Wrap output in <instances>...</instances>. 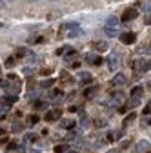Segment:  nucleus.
Returning a JSON list of instances; mask_svg holds the SVG:
<instances>
[{"label":"nucleus","instance_id":"4c0bfd02","mask_svg":"<svg viewBox=\"0 0 151 153\" xmlns=\"http://www.w3.org/2000/svg\"><path fill=\"white\" fill-rule=\"evenodd\" d=\"M2 133H4V129H2V128H0V135H2Z\"/></svg>","mask_w":151,"mask_h":153},{"label":"nucleus","instance_id":"6e6552de","mask_svg":"<svg viewBox=\"0 0 151 153\" xmlns=\"http://www.w3.org/2000/svg\"><path fill=\"white\" fill-rule=\"evenodd\" d=\"M80 35H84V29H80V27H73V29H67L66 31V36L67 38H75V36H80Z\"/></svg>","mask_w":151,"mask_h":153},{"label":"nucleus","instance_id":"dca6fc26","mask_svg":"<svg viewBox=\"0 0 151 153\" xmlns=\"http://www.w3.org/2000/svg\"><path fill=\"white\" fill-rule=\"evenodd\" d=\"M104 31H106V35H107L109 38H113V36L118 35V29H113V27H104Z\"/></svg>","mask_w":151,"mask_h":153},{"label":"nucleus","instance_id":"a211bd4d","mask_svg":"<svg viewBox=\"0 0 151 153\" xmlns=\"http://www.w3.org/2000/svg\"><path fill=\"white\" fill-rule=\"evenodd\" d=\"M67 151V146L66 144H58V146H55V153H64Z\"/></svg>","mask_w":151,"mask_h":153},{"label":"nucleus","instance_id":"412c9836","mask_svg":"<svg viewBox=\"0 0 151 153\" xmlns=\"http://www.w3.org/2000/svg\"><path fill=\"white\" fill-rule=\"evenodd\" d=\"M62 128H67V129L75 128V120H64V122H62Z\"/></svg>","mask_w":151,"mask_h":153},{"label":"nucleus","instance_id":"b1692460","mask_svg":"<svg viewBox=\"0 0 151 153\" xmlns=\"http://www.w3.org/2000/svg\"><path fill=\"white\" fill-rule=\"evenodd\" d=\"M38 120H40V117H38V115H31V117H29V124H36Z\"/></svg>","mask_w":151,"mask_h":153},{"label":"nucleus","instance_id":"0eeeda50","mask_svg":"<svg viewBox=\"0 0 151 153\" xmlns=\"http://www.w3.org/2000/svg\"><path fill=\"white\" fill-rule=\"evenodd\" d=\"M147 148H149V142H147V140H140V142H137V146H135V153H146Z\"/></svg>","mask_w":151,"mask_h":153},{"label":"nucleus","instance_id":"4468645a","mask_svg":"<svg viewBox=\"0 0 151 153\" xmlns=\"http://www.w3.org/2000/svg\"><path fill=\"white\" fill-rule=\"evenodd\" d=\"M137 53L138 55H151V46H140V48H137Z\"/></svg>","mask_w":151,"mask_h":153},{"label":"nucleus","instance_id":"ea45409f","mask_svg":"<svg viewBox=\"0 0 151 153\" xmlns=\"http://www.w3.org/2000/svg\"><path fill=\"white\" fill-rule=\"evenodd\" d=\"M67 153H78V151H67Z\"/></svg>","mask_w":151,"mask_h":153},{"label":"nucleus","instance_id":"bb28decb","mask_svg":"<svg viewBox=\"0 0 151 153\" xmlns=\"http://www.w3.org/2000/svg\"><path fill=\"white\" fill-rule=\"evenodd\" d=\"M22 73H24V75H26V76H29V75H31V73H33V69H31V68H29V66H27V68H24V69H22Z\"/></svg>","mask_w":151,"mask_h":153},{"label":"nucleus","instance_id":"f704fd0d","mask_svg":"<svg viewBox=\"0 0 151 153\" xmlns=\"http://www.w3.org/2000/svg\"><path fill=\"white\" fill-rule=\"evenodd\" d=\"M6 7V2H4V0H0V9H4Z\"/></svg>","mask_w":151,"mask_h":153},{"label":"nucleus","instance_id":"6ab92c4d","mask_svg":"<svg viewBox=\"0 0 151 153\" xmlns=\"http://www.w3.org/2000/svg\"><path fill=\"white\" fill-rule=\"evenodd\" d=\"M135 117H137V115H135V113H129V115H127V117H126V120H124V126H127L129 122H133V120H135Z\"/></svg>","mask_w":151,"mask_h":153},{"label":"nucleus","instance_id":"2f4dec72","mask_svg":"<svg viewBox=\"0 0 151 153\" xmlns=\"http://www.w3.org/2000/svg\"><path fill=\"white\" fill-rule=\"evenodd\" d=\"M146 24H147V26H149V24H151V13H149V15H147V16H146Z\"/></svg>","mask_w":151,"mask_h":153},{"label":"nucleus","instance_id":"ddd939ff","mask_svg":"<svg viewBox=\"0 0 151 153\" xmlns=\"http://www.w3.org/2000/svg\"><path fill=\"white\" fill-rule=\"evenodd\" d=\"M124 99H126L124 91H117V93H113V102H122Z\"/></svg>","mask_w":151,"mask_h":153},{"label":"nucleus","instance_id":"a878e982","mask_svg":"<svg viewBox=\"0 0 151 153\" xmlns=\"http://www.w3.org/2000/svg\"><path fill=\"white\" fill-rule=\"evenodd\" d=\"M93 93H95V88H89V89H86V91H84V95H86V97H91Z\"/></svg>","mask_w":151,"mask_h":153},{"label":"nucleus","instance_id":"2eb2a0df","mask_svg":"<svg viewBox=\"0 0 151 153\" xmlns=\"http://www.w3.org/2000/svg\"><path fill=\"white\" fill-rule=\"evenodd\" d=\"M140 9H142L144 13L149 15V13H151V0H146V2H142V4H140Z\"/></svg>","mask_w":151,"mask_h":153},{"label":"nucleus","instance_id":"c9c22d12","mask_svg":"<svg viewBox=\"0 0 151 153\" xmlns=\"http://www.w3.org/2000/svg\"><path fill=\"white\" fill-rule=\"evenodd\" d=\"M4 2H6V6H7V4H11V2H13V0H4Z\"/></svg>","mask_w":151,"mask_h":153},{"label":"nucleus","instance_id":"58836bf2","mask_svg":"<svg viewBox=\"0 0 151 153\" xmlns=\"http://www.w3.org/2000/svg\"><path fill=\"white\" fill-rule=\"evenodd\" d=\"M2 27H4V24H2V22H0V29H2Z\"/></svg>","mask_w":151,"mask_h":153},{"label":"nucleus","instance_id":"473e14b6","mask_svg":"<svg viewBox=\"0 0 151 153\" xmlns=\"http://www.w3.org/2000/svg\"><path fill=\"white\" fill-rule=\"evenodd\" d=\"M29 153H40V149H35V148H31V149H29Z\"/></svg>","mask_w":151,"mask_h":153},{"label":"nucleus","instance_id":"72a5a7b5","mask_svg":"<svg viewBox=\"0 0 151 153\" xmlns=\"http://www.w3.org/2000/svg\"><path fill=\"white\" fill-rule=\"evenodd\" d=\"M107 153H122V151H120V149H109Z\"/></svg>","mask_w":151,"mask_h":153},{"label":"nucleus","instance_id":"9b49d317","mask_svg":"<svg viewBox=\"0 0 151 153\" xmlns=\"http://www.w3.org/2000/svg\"><path fill=\"white\" fill-rule=\"evenodd\" d=\"M78 79L82 80V82H93V76H91V73H87V71H80L78 73Z\"/></svg>","mask_w":151,"mask_h":153},{"label":"nucleus","instance_id":"f3484780","mask_svg":"<svg viewBox=\"0 0 151 153\" xmlns=\"http://www.w3.org/2000/svg\"><path fill=\"white\" fill-rule=\"evenodd\" d=\"M93 126H97V128H106V126H107V120L97 119V120H93Z\"/></svg>","mask_w":151,"mask_h":153},{"label":"nucleus","instance_id":"423d86ee","mask_svg":"<svg viewBox=\"0 0 151 153\" xmlns=\"http://www.w3.org/2000/svg\"><path fill=\"white\" fill-rule=\"evenodd\" d=\"M137 9H127L124 15H122V22H129V20H133V18H137Z\"/></svg>","mask_w":151,"mask_h":153},{"label":"nucleus","instance_id":"aec40b11","mask_svg":"<svg viewBox=\"0 0 151 153\" xmlns=\"http://www.w3.org/2000/svg\"><path fill=\"white\" fill-rule=\"evenodd\" d=\"M75 55H77V51H75V49H67V53H66V56H64V59H66V60H71Z\"/></svg>","mask_w":151,"mask_h":153},{"label":"nucleus","instance_id":"1a4fd4ad","mask_svg":"<svg viewBox=\"0 0 151 153\" xmlns=\"http://www.w3.org/2000/svg\"><path fill=\"white\" fill-rule=\"evenodd\" d=\"M118 22H120V20H118V18L111 15V16H107V18H106V27H113V29H117V26H118Z\"/></svg>","mask_w":151,"mask_h":153},{"label":"nucleus","instance_id":"7c9ffc66","mask_svg":"<svg viewBox=\"0 0 151 153\" xmlns=\"http://www.w3.org/2000/svg\"><path fill=\"white\" fill-rule=\"evenodd\" d=\"M149 113H151V102H149V104L146 106V109H144V115H149Z\"/></svg>","mask_w":151,"mask_h":153},{"label":"nucleus","instance_id":"e433bc0d","mask_svg":"<svg viewBox=\"0 0 151 153\" xmlns=\"http://www.w3.org/2000/svg\"><path fill=\"white\" fill-rule=\"evenodd\" d=\"M27 2H38V0H27Z\"/></svg>","mask_w":151,"mask_h":153},{"label":"nucleus","instance_id":"c756f323","mask_svg":"<svg viewBox=\"0 0 151 153\" xmlns=\"http://www.w3.org/2000/svg\"><path fill=\"white\" fill-rule=\"evenodd\" d=\"M35 108H36V109H44V108H46V104H44V102H36V104H35Z\"/></svg>","mask_w":151,"mask_h":153},{"label":"nucleus","instance_id":"cd10ccee","mask_svg":"<svg viewBox=\"0 0 151 153\" xmlns=\"http://www.w3.org/2000/svg\"><path fill=\"white\" fill-rule=\"evenodd\" d=\"M40 86H42V88H51V86H53V80H44Z\"/></svg>","mask_w":151,"mask_h":153},{"label":"nucleus","instance_id":"c85d7f7f","mask_svg":"<svg viewBox=\"0 0 151 153\" xmlns=\"http://www.w3.org/2000/svg\"><path fill=\"white\" fill-rule=\"evenodd\" d=\"M6 66H7V68H13V66H15V59H7V60H6Z\"/></svg>","mask_w":151,"mask_h":153},{"label":"nucleus","instance_id":"4be33fe9","mask_svg":"<svg viewBox=\"0 0 151 153\" xmlns=\"http://www.w3.org/2000/svg\"><path fill=\"white\" fill-rule=\"evenodd\" d=\"M36 139H38V137H36L35 133H27V135H26V142H35Z\"/></svg>","mask_w":151,"mask_h":153},{"label":"nucleus","instance_id":"20e7f679","mask_svg":"<svg viewBox=\"0 0 151 153\" xmlns=\"http://www.w3.org/2000/svg\"><path fill=\"white\" fill-rule=\"evenodd\" d=\"M135 69H138V71H149L151 69V59H147V60H137L135 62Z\"/></svg>","mask_w":151,"mask_h":153},{"label":"nucleus","instance_id":"f257e3e1","mask_svg":"<svg viewBox=\"0 0 151 153\" xmlns=\"http://www.w3.org/2000/svg\"><path fill=\"white\" fill-rule=\"evenodd\" d=\"M118 68H120V56L117 53H111L107 56V69L109 71H118Z\"/></svg>","mask_w":151,"mask_h":153},{"label":"nucleus","instance_id":"9d476101","mask_svg":"<svg viewBox=\"0 0 151 153\" xmlns=\"http://www.w3.org/2000/svg\"><path fill=\"white\" fill-rule=\"evenodd\" d=\"M142 93H144V89H142L140 86L133 88V89H131V99H133V100H137V102H138V99L142 97Z\"/></svg>","mask_w":151,"mask_h":153},{"label":"nucleus","instance_id":"f8f14e48","mask_svg":"<svg viewBox=\"0 0 151 153\" xmlns=\"http://www.w3.org/2000/svg\"><path fill=\"white\" fill-rule=\"evenodd\" d=\"M107 48H109V42H104V40L95 42V49L97 51H107Z\"/></svg>","mask_w":151,"mask_h":153},{"label":"nucleus","instance_id":"39448f33","mask_svg":"<svg viewBox=\"0 0 151 153\" xmlns=\"http://www.w3.org/2000/svg\"><path fill=\"white\" fill-rule=\"evenodd\" d=\"M126 82H127V76H126L124 73H117L115 76H113V86H118V88H122Z\"/></svg>","mask_w":151,"mask_h":153},{"label":"nucleus","instance_id":"5701e85b","mask_svg":"<svg viewBox=\"0 0 151 153\" xmlns=\"http://www.w3.org/2000/svg\"><path fill=\"white\" fill-rule=\"evenodd\" d=\"M13 102H16V97H15V95H11V97H6V99H4V104H7V106L13 104Z\"/></svg>","mask_w":151,"mask_h":153},{"label":"nucleus","instance_id":"f03ea898","mask_svg":"<svg viewBox=\"0 0 151 153\" xmlns=\"http://www.w3.org/2000/svg\"><path fill=\"white\" fill-rule=\"evenodd\" d=\"M120 40H122L124 44H133V42H137V35H135L133 31H126V33L120 35Z\"/></svg>","mask_w":151,"mask_h":153},{"label":"nucleus","instance_id":"a19ab883","mask_svg":"<svg viewBox=\"0 0 151 153\" xmlns=\"http://www.w3.org/2000/svg\"><path fill=\"white\" fill-rule=\"evenodd\" d=\"M49 2H58V0H49Z\"/></svg>","mask_w":151,"mask_h":153},{"label":"nucleus","instance_id":"7ed1b4c3","mask_svg":"<svg viewBox=\"0 0 151 153\" xmlns=\"http://www.w3.org/2000/svg\"><path fill=\"white\" fill-rule=\"evenodd\" d=\"M60 115H62L60 109H51V111L46 113V117H44V119H46L47 122H55V120H58V119H60Z\"/></svg>","mask_w":151,"mask_h":153},{"label":"nucleus","instance_id":"393cba45","mask_svg":"<svg viewBox=\"0 0 151 153\" xmlns=\"http://www.w3.org/2000/svg\"><path fill=\"white\" fill-rule=\"evenodd\" d=\"M13 131H15V133H18V131H22V124H18V122H15V124H13Z\"/></svg>","mask_w":151,"mask_h":153}]
</instances>
